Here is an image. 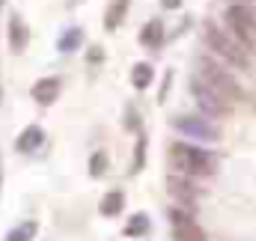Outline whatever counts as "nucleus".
<instances>
[{
  "mask_svg": "<svg viewBox=\"0 0 256 241\" xmlns=\"http://www.w3.org/2000/svg\"><path fill=\"white\" fill-rule=\"evenodd\" d=\"M170 164H173V170H179L188 179H206V176H212L218 170V158L208 149L191 146L185 140L170 146Z\"/></svg>",
  "mask_w": 256,
  "mask_h": 241,
  "instance_id": "obj_1",
  "label": "nucleus"
},
{
  "mask_svg": "<svg viewBox=\"0 0 256 241\" xmlns=\"http://www.w3.org/2000/svg\"><path fill=\"white\" fill-rule=\"evenodd\" d=\"M206 42L212 48V54H218L220 60H226L236 68H250V48H244L230 30L224 27H214V24H206Z\"/></svg>",
  "mask_w": 256,
  "mask_h": 241,
  "instance_id": "obj_2",
  "label": "nucleus"
},
{
  "mask_svg": "<svg viewBox=\"0 0 256 241\" xmlns=\"http://www.w3.org/2000/svg\"><path fill=\"white\" fill-rule=\"evenodd\" d=\"M196 78H202L218 96H224L226 102H238V98H244V90H242V84L220 66V62H214L212 57H200L196 62Z\"/></svg>",
  "mask_w": 256,
  "mask_h": 241,
  "instance_id": "obj_3",
  "label": "nucleus"
},
{
  "mask_svg": "<svg viewBox=\"0 0 256 241\" xmlns=\"http://www.w3.org/2000/svg\"><path fill=\"white\" fill-rule=\"evenodd\" d=\"M224 18H226L230 33H232L244 48H254V42H256V9L254 6L236 3V6H230V9L224 12Z\"/></svg>",
  "mask_w": 256,
  "mask_h": 241,
  "instance_id": "obj_4",
  "label": "nucleus"
},
{
  "mask_svg": "<svg viewBox=\"0 0 256 241\" xmlns=\"http://www.w3.org/2000/svg\"><path fill=\"white\" fill-rule=\"evenodd\" d=\"M191 92H194V102H196V108L202 110V116H212V120H220V116H226L230 114V102L224 98V96H218L202 78H191Z\"/></svg>",
  "mask_w": 256,
  "mask_h": 241,
  "instance_id": "obj_5",
  "label": "nucleus"
},
{
  "mask_svg": "<svg viewBox=\"0 0 256 241\" xmlns=\"http://www.w3.org/2000/svg\"><path fill=\"white\" fill-rule=\"evenodd\" d=\"M173 128H176L179 134H185L188 140H202V143L220 140L218 125H212L208 116H176V120H173Z\"/></svg>",
  "mask_w": 256,
  "mask_h": 241,
  "instance_id": "obj_6",
  "label": "nucleus"
},
{
  "mask_svg": "<svg viewBox=\"0 0 256 241\" xmlns=\"http://www.w3.org/2000/svg\"><path fill=\"white\" fill-rule=\"evenodd\" d=\"M170 224H173L176 241H206L202 226L194 220V214L185 212V208H170Z\"/></svg>",
  "mask_w": 256,
  "mask_h": 241,
  "instance_id": "obj_7",
  "label": "nucleus"
},
{
  "mask_svg": "<svg viewBox=\"0 0 256 241\" xmlns=\"http://www.w3.org/2000/svg\"><path fill=\"white\" fill-rule=\"evenodd\" d=\"M57 96H60V80H57V78H42V80L33 86V98H36L39 104H54Z\"/></svg>",
  "mask_w": 256,
  "mask_h": 241,
  "instance_id": "obj_8",
  "label": "nucleus"
},
{
  "mask_svg": "<svg viewBox=\"0 0 256 241\" xmlns=\"http://www.w3.org/2000/svg\"><path fill=\"white\" fill-rule=\"evenodd\" d=\"M122 208H126V194H122V190H108L104 200H102V206H98V212H102L104 218H114V214H120Z\"/></svg>",
  "mask_w": 256,
  "mask_h": 241,
  "instance_id": "obj_9",
  "label": "nucleus"
},
{
  "mask_svg": "<svg viewBox=\"0 0 256 241\" xmlns=\"http://www.w3.org/2000/svg\"><path fill=\"white\" fill-rule=\"evenodd\" d=\"M42 140H45V131H42L39 125H30V128L18 137V149H21V152H33V149L42 146Z\"/></svg>",
  "mask_w": 256,
  "mask_h": 241,
  "instance_id": "obj_10",
  "label": "nucleus"
},
{
  "mask_svg": "<svg viewBox=\"0 0 256 241\" xmlns=\"http://www.w3.org/2000/svg\"><path fill=\"white\" fill-rule=\"evenodd\" d=\"M140 42L149 45V48H161V45H164V27H161L158 21H149V24L143 27V33H140Z\"/></svg>",
  "mask_w": 256,
  "mask_h": 241,
  "instance_id": "obj_11",
  "label": "nucleus"
},
{
  "mask_svg": "<svg viewBox=\"0 0 256 241\" xmlns=\"http://www.w3.org/2000/svg\"><path fill=\"white\" fill-rule=\"evenodd\" d=\"M126 12H128V0H114L110 9H108V15H104V27H108V30H116V27L122 24Z\"/></svg>",
  "mask_w": 256,
  "mask_h": 241,
  "instance_id": "obj_12",
  "label": "nucleus"
},
{
  "mask_svg": "<svg viewBox=\"0 0 256 241\" xmlns=\"http://www.w3.org/2000/svg\"><path fill=\"white\" fill-rule=\"evenodd\" d=\"M167 184H170V190H173L176 196H182V200L194 202L196 190H194V184L188 182V176H170V179H167Z\"/></svg>",
  "mask_w": 256,
  "mask_h": 241,
  "instance_id": "obj_13",
  "label": "nucleus"
},
{
  "mask_svg": "<svg viewBox=\"0 0 256 241\" xmlns=\"http://www.w3.org/2000/svg\"><path fill=\"white\" fill-rule=\"evenodd\" d=\"M152 78H155V72H152L149 62H137L134 72H131V84H134L137 90H146V86L152 84Z\"/></svg>",
  "mask_w": 256,
  "mask_h": 241,
  "instance_id": "obj_14",
  "label": "nucleus"
},
{
  "mask_svg": "<svg viewBox=\"0 0 256 241\" xmlns=\"http://www.w3.org/2000/svg\"><path fill=\"white\" fill-rule=\"evenodd\" d=\"M9 42H12L15 51H24V45H27V27L21 24V18H12V24H9Z\"/></svg>",
  "mask_w": 256,
  "mask_h": 241,
  "instance_id": "obj_15",
  "label": "nucleus"
},
{
  "mask_svg": "<svg viewBox=\"0 0 256 241\" xmlns=\"http://www.w3.org/2000/svg\"><path fill=\"white\" fill-rule=\"evenodd\" d=\"M149 226H152V224H149V218H146V214H134V218L128 220V226H126V236H128V238H140V236H146V232H149Z\"/></svg>",
  "mask_w": 256,
  "mask_h": 241,
  "instance_id": "obj_16",
  "label": "nucleus"
},
{
  "mask_svg": "<svg viewBox=\"0 0 256 241\" xmlns=\"http://www.w3.org/2000/svg\"><path fill=\"white\" fill-rule=\"evenodd\" d=\"M80 42H84V33H80L78 27H72L68 33H63V39H60V51H63V54H72V51L80 48Z\"/></svg>",
  "mask_w": 256,
  "mask_h": 241,
  "instance_id": "obj_17",
  "label": "nucleus"
},
{
  "mask_svg": "<svg viewBox=\"0 0 256 241\" xmlns=\"http://www.w3.org/2000/svg\"><path fill=\"white\" fill-rule=\"evenodd\" d=\"M33 236H36V224H21L18 230L9 232L6 241H33Z\"/></svg>",
  "mask_w": 256,
  "mask_h": 241,
  "instance_id": "obj_18",
  "label": "nucleus"
},
{
  "mask_svg": "<svg viewBox=\"0 0 256 241\" xmlns=\"http://www.w3.org/2000/svg\"><path fill=\"white\" fill-rule=\"evenodd\" d=\"M104 170H108V158H104L102 152H96L92 161H90V173H92V176H104Z\"/></svg>",
  "mask_w": 256,
  "mask_h": 241,
  "instance_id": "obj_19",
  "label": "nucleus"
},
{
  "mask_svg": "<svg viewBox=\"0 0 256 241\" xmlns=\"http://www.w3.org/2000/svg\"><path fill=\"white\" fill-rule=\"evenodd\" d=\"M143 158H146V140L140 137V143H137V155H134V170L143 167Z\"/></svg>",
  "mask_w": 256,
  "mask_h": 241,
  "instance_id": "obj_20",
  "label": "nucleus"
},
{
  "mask_svg": "<svg viewBox=\"0 0 256 241\" xmlns=\"http://www.w3.org/2000/svg\"><path fill=\"white\" fill-rule=\"evenodd\" d=\"M161 3H164L167 9H179V6H182V0H161Z\"/></svg>",
  "mask_w": 256,
  "mask_h": 241,
  "instance_id": "obj_21",
  "label": "nucleus"
}]
</instances>
